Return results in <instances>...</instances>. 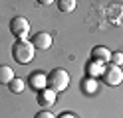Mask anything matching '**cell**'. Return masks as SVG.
Returning a JSON list of instances; mask_svg holds the SVG:
<instances>
[{"label":"cell","mask_w":123,"mask_h":118,"mask_svg":"<svg viewBox=\"0 0 123 118\" xmlns=\"http://www.w3.org/2000/svg\"><path fill=\"white\" fill-rule=\"evenodd\" d=\"M46 85H48V89L54 91V92L66 91L68 85H70V73H68L66 69H54V71H50V73H48Z\"/></svg>","instance_id":"obj_1"},{"label":"cell","mask_w":123,"mask_h":118,"mask_svg":"<svg viewBox=\"0 0 123 118\" xmlns=\"http://www.w3.org/2000/svg\"><path fill=\"white\" fill-rule=\"evenodd\" d=\"M12 57H14V61H18L20 65H28V63L34 59V45L30 41H26V39H18V41L12 45Z\"/></svg>","instance_id":"obj_2"},{"label":"cell","mask_w":123,"mask_h":118,"mask_svg":"<svg viewBox=\"0 0 123 118\" xmlns=\"http://www.w3.org/2000/svg\"><path fill=\"white\" fill-rule=\"evenodd\" d=\"M101 77H103V83H105V85L117 87V85H121V81H123V69L117 67V65H113V63H111V65H105Z\"/></svg>","instance_id":"obj_3"},{"label":"cell","mask_w":123,"mask_h":118,"mask_svg":"<svg viewBox=\"0 0 123 118\" xmlns=\"http://www.w3.org/2000/svg\"><path fill=\"white\" fill-rule=\"evenodd\" d=\"M10 31L18 39H26L30 34V22L26 18H22V16H16V18L10 20Z\"/></svg>","instance_id":"obj_4"},{"label":"cell","mask_w":123,"mask_h":118,"mask_svg":"<svg viewBox=\"0 0 123 118\" xmlns=\"http://www.w3.org/2000/svg\"><path fill=\"white\" fill-rule=\"evenodd\" d=\"M32 45L34 49H40V51H46L52 47V36L48 31H40V34L32 36Z\"/></svg>","instance_id":"obj_5"},{"label":"cell","mask_w":123,"mask_h":118,"mask_svg":"<svg viewBox=\"0 0 123 118\" xmlns=\"http://www.w3.org/2000/svg\"><path fill=\"white\" fill-rule=\"evenodd\" d=\"M38 104L48 110L50 106L56 104V92L50 91V89H42L40 92H38Z\"/></svg>","instance_id":"obj_6"},{"label":"cell","mask_w":123,"mask_h":118,"mask_svg":"<svg viewBox=\"0 0 123 118\" xmlns=\"http://www.w3.org/2000/svg\"><path fill=\"white\" fill-rule=\"evenodd\" d=\"M93 61H99V63H107L111 61V51L107 47H93Z\"/></svg>","instance_id":"obj_7"},{"label":"cell","mask_w":123,"mask_h":118,"mask_svg":"<svg viewBox=\"0 0 123 118\" xmlns=\"http://www.w3.org/2000/svg\"><path fill=\"white\" fill-rule=\"evenodd\" d=\"M14 71L8 65H0V85H10L14 81Z\"/></svg>","instance_id":"obj_8"},{"label":"cell","mask_w":123,"mask_h":118,"mask_svg":"<svg viewBox=\"0 0 123 118\" xmlns=\"http://www.w3.org/2000/svg\"><path fill=\"white\" fill-rule=\"evenodd\" d=\"M46 75H42V73H34V75H30V85L34 87V89H46Z\"/></svg>","instance_id":"obj_9"},{"label":"cell","mask_w":123,"mask_h":118,"mask_svg":"<svg viewBox=\"0 0 123 118\" xmlns=\"http://www.w3.org/2000/svg\"><path fill=\"white\" fill-rule=\"evenodd\" d=\"M87 73H89L91 77L101 75V73H103V63H99V61H91L89 65H87Z\"/></svg>","instance_id":"obj_10"},{"label":"cell","mask_w":123,"mask_h":118,"mask_svg":"<svg viewBox=\"0 0 123 118\" xmlns=\"http://www.w3.org/2000/svg\"><path fill=\"white\" fill-rule=\"evenodd\" d=\"M8 89H10L12 92H16V94H18V92H22V91L26 89V83L22 81V79H18V77H16V79H14V81L8 85Z\"/></svg>","instance_id":"obj_11"},{"label":"cell","mask_w":123,"mask_h":118,"mask_svg":"<svg viewBox=\"0 0 123 118\" xmlns=\"http://www.w3.org/2000/svg\"><path fill=\"white\" fill-rule=\"evenodd\" d=\"M60 12H74L75 10V0H62L58 4Z\"/></svg>","instance_id":"obj_12"},{"label":"cell","mask_w":123,"mask_h":118,"mask_svg":"<svg viewBox=\"0 0 123 118\" xmlns=\"http://www.w3.org/2000/svg\"><path fill=\"white\" fill-rule=\"evenodd\" d=\"M95 89H97L95 79H87L86 85H83V91H86V92H95Z\"/></svg>","instance_id":"obj_13"},{"label":"cell","mask_w":123,"mask_h":118,"mask_svg":"<svg viewBox=\"0 0 123 118\" xmlns=\"http://www.w3.org/2000/svg\"><path fill=\"white\" fill-rule=\"evenodd\" d=\"M111 61H113V65H117V67H121V65H123V53H119V51H115V53H111Z\"/></svg>","instance_id":"obj_14"},{"label":"cell","mask_w":123,"mask_h":118,"mask_svg":"<svg viewBox=\"0 0 123 118\" xmlns=\"http://www.w3.org/2000/svg\"><path fill=\"white\" fill-rule=\"evenodd\" d=\"M34 118H56V116H54L52 112H48V110H42V112H38Z\"/></svg>","instance_id":"obj_15"},{"label":"cell","mask_w":123,"mask_h":118,"mask_svg":"<svg viewBox=\"0 0 123 118\" xmlns=\"http://www.w3.org/2000/svg\"><path fill=\"white\" fill-rule=\"evenodd\" d=\"M58 118H75V116H74V114H70V112H66V114H60Z\"/></svg>","instance_id":"obj_16"}]
</instances>
